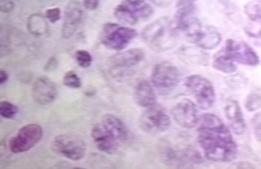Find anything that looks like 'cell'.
Masks as SVG:
<instances>
[{
  "label": "cell",
  "mask_w": 261,
  "mask_h": 169,
  "mask_svg": "<svg viewBox=\"0 0 261 169\" xmlns=\"http://www.w3.org/2000/svg\"><path fill=\"white\" fill-rule=\"evenodd\" d=\"M28 29L32 35L41 36L47 33L48 24L42 15L33 14L29 17Z\"/></svg>",
  "instance_id": "24"
},
{
  "label": "cell",
  "mask_w": 261,
  "mask_h": 169,
  "mask_svg": "<svg viewBox=\"0 0 261 169\" xmlns=\"http://www.w3.org/2000/svg\"><path fill=\"white\" fill-rule=\"evenodd\" d=\"M175 28L190 41L195 43L202 31L201 22L194 14L175 15Z\"/></svg>",
  "instance_id": "15"
},
{
  "label": "cell",
  "mask_w": 261,
  "mask_h": 169,
  "mask_svg": "<svg viewBox=\"0 0 261 169\" xmlns=\"http://www.w3.org/2000/svg\"><path fill=\"white\" fill-rule=\"evenodd\" d=\"M245 108L249 111H255L261 107V95L253 93L247 96L245 103Z\"/></svg>",
  "instance_id": "29"
},
{
  "label": "cell",
  "mask_w": 261,
  "mask_h": 169,
  "mask_svg": "<svg viewBox=\"0 0 261 169\" xmlns=\"http://www.w3.org/2000/svg\"><path fill=\"white\" fill-rule=\"evenodd\" d=\"M221 51L234 63L253 67L259 64L257 54L246 43L229 39Z\"/></svg>",
  "instance_id": "10"
},
{
  "label": "cell",
  "mask_w": 261,
  "mask_h": 169,
  "mask_svg": "<svg viewBox=\"0 0 261 169\" xmlns=\"http://www.w3.org/2000/svg\"><path fill=\"white\" fill-rule=\"evenodd\" d=\"M185 85L201 109L208 110L212 107L215 102L216 93L210 80L199 74H193L186 78Z\"/></svg>",
  "instance_id": "5"
},
{
  "label": "cell",
  "mask_w": 261,
  "mask_h": 169,
  "mask_svg": "<svg viewBox=\"0 0 261 169\" xmlns=\"http://www.w3.org/2000/svg\"><path fill=\"white\" fill-rule=\"evenodd\" d=\"M45 16L51 23H55L61 19L60 9L58 8L48 9L46 11Z\"/></svg>",
  "instance_id": "31"
},
{
  "label": "cell",
  "mask_w": 261,
  "mask_h": 169,
  "mask_svg": "<svg viewBox=\"0 0 261 169\" xmlns=\"http://www.w3.org/2000/svg\"><path fill=\"white\" fill-rule=\"evenodd\" d=\"M9 79V75L8 73L4 70L2 69L0 71V84H3L6 83Z\"/></svg>",
  "instance_id": "36"
},
{
  "label": "cell",
  "mask_w": 261,
  "mask_h": 169,
  "mask_svg": "<svg viewBox=\"0 0 261 169\" xmlns=\"http://www.w3.org/2000/svg\"><path fill=\"white\" fill-rule=\"evenodd\" d=\"M154 5L159 7H165L170 5L172 0H150Z\"/></svg>",
  "instance_id": "35"
},
{
  "label": "cell",
  "mask_w": 261,
  "mask_h": 169,
  "mask_svg": "<svg viewBox=\"0 0 261 169\" xmlns=\"http://www.w3.org/2000/svg\"><path fill=\"white\" fill-rule=\"evenodd\" d=\"M213 65L216 70L225 74L235 73L237 69L234 62L227 57L221 50L214 57Z\"/></svg>",
  "instance_id": "23"
},
{
  "label": "cell",
  "mask_w": 261,
  "mask_h": 169,
  "mask_svg": "<svg viewBox=\"0 0 261 169\" xmlns=\"http://www.w3.org/2000/svg\"><path fill=\"white\" fill-rule=\"evenodd\" d=\"M245 14L251 23L245 28V33L257 46H261V5L250 2L245 6Z\"/></svg>",
  "instance_id": "14"
},
{
  "label": "cell",
  "mask_w": 261,
  "mask_h": 169,
  "mask_svg": "<svg viewBox=\"0 0 261 169\" xmlns=\"http://www.w3.org/2000/svg\"><path fill=\"white\" fill-rule=\"evenodd\" d=\"M171 125V120L164 107L155 104L141 115L139 119V126L142 131L156 134L166 131Z\"/></svg>",
  "instance_id": "7"
},
{
  "label": "cell",
  "mask_w": 261,
  "mask_h": 169,
  "mask_svg": "<svg viewBox=\"0 0 261 169\" xmlns=\"http://www.w3.org/2000/svg\"><path fill=\"white\" fill-rule=\"evenodd\" d=\"M75 59L78 65L85 69L91 66L92 62H93V57L91 53L88 52L87 51L82 50V49L76 51Z\"/></svg>",
  "instance_id": "28"
},
{
  "label": "cell",
  "mask_w": 261,
  "mask_h": 169,
  "mask_svg": "<svg viewBox=\"0 0 261 169\" xmlns=\"http://www.w3.org/2000/svg\"><path fill=\"white\" fill-rule=\"evenodd\" d=\"M102 125L107 131L118 142H125L127 139L128 132L123 122L111 114L105 115Z\"/></svg>",
  "instance_id": "21"
},
{
  "label": "cell",
  "mask_w": 261,
  "mask_h": 169,
  "mask_svg": "<svg viewBox=\"0 0 261 169\" xmlns=\"http://www.w3.org/2000/svg\"><path fill=\"white\" fill-rule=\"evenodd\" d=\"M91 137L100 152L114 154L118 150V142L107 131L102 123L96 124L92 128Z\"/></svg>",
  "instance_id": "16"
},
{
  "label": "cell",
  "mask_w": 261,
  "mask_h": 169,
  "mask_svg": "<svg viewBox=\"0 0 261 169\" xmlns=\"http://www.w3.org/2000/svg\"><path fill=\"white\" fill-rule=\"evenodd\" d=\"M15 4L12 0H1L0 11L2 13H8L14 10Z\"/></svg>",
  "instance_id": "32"
},
{
  "label": "cell",
  "mask_w": 261,
  "mask_h": 169,
  "mask_svg": "<svg viewBox=\"0 0 261 169\" xmlns=\"http://www.w3.org/2000/svg\"><path fill=\"white\" fill-rule=\"evenodd\" d=\"M225 115L233 131L237 134H242L245 132V125L244 115L239 103L236 100L227 101L224 108Z\"/></svg>",
  "instance_id": "18"
},
{
  "label": "cell",
  "mask_w": 261,
  "mask_h": 169,
  "mask_svg": "<svg viewBox=\"0 0 261 169\" xmlns=\"http://www.w3.org/2000/svg\"><path fill=\"white\" fill-rule=\"evenodd\" d=\"M19 109L16 105L9 101H4L0 103V115L7 119L14 118L17 114Z\"/></svg>",
  "instance_id": "26"
},
{
  "label": "cell",
  "mask_w": 261,
  "mask_h": 169,
  "mask_svg": "<svg viewBox=\"0 0 261 169\" xmlns=\"http://www.w3.org/2000/svg\"><path fill=\"white\" fill-rule=\"evenodd\" d=\"M256 3H257L258 4H260L261 5V0H254Z\"/></svg>",
  "instance_id": "37"
},
{
  "label": "cell",
  "mask_w": 261,
  "mask_h": 169,
  "mask_svg": "<svg viewBox=\"0 0 261 169\" xmlns=\"http://www.w3.org/2000/svg\"><path fill=\"white\" fill-rule=\"evenodd\" d=\"M63 82L65 87L73 89H80L82 85V80L77 74L73 71H69L65 74Z\"/></svg>",
  "instance_id": "27"
},
{
  "label": "cell",
  "mask_w": 261,
  "mask_h": 169,
  "mask_svg": "<svg viewBox=\"0 0 261 169\" xmlns=\"http://www.w3.org/2000/svg\"><path fill=\"white\" fill-rule=\"evenodd\" d=\"M152 6L145 0H123L114 10V15L123 24L134 25L152 15Z\"/></svg>",
  "instance_id": "3"
},
{
  "label": "cell",
  "mask_w": 261,
  "mask_h": 169,
  "mask_svg": "<svg viewBox=\"0 0 261 169\" xmlns=\"http://www.w3.org/2000/svg\"><path fill=\"white\" fill-rule=\"evenodd\" d=\"M98 4L99 0H83V5L88 10H95Z\"/></svg>",
  "instance_id": "34"
},
{
  "label": "cell",
  "mask_w": 261,
  "mask_h": 169,
  "mask_svg": "<svg viewBox=\"0 0 261 169\" xmlns=\"http://www.w3.org/2000/svg\"><path fill=\"white\" fill-rule=\"evenodd\" d=\"M83 10L82 4L76 0H72L65 7L62 36L67 39L75 34L82 21Z\"/></svg>",
  "instance_id": "13"
},
{
  "label": "cell",
  "mask_w": 261,
  "mask_h": 169,
  "mask_svg": "<svg viewBox=\"0 0 261 169\" xmlns=\"http://www.w3.org/2000/svg\"><path fill=\"white\" fill-rule=\"evenodd\" d=\"M53 150L66 158L78 161L85 156L86 145L80 137L71 134H62L53 142Z\"/></svg>",
  "instance_id": "9"
},
{
  "label": "cell",
  "mask_w": 261,
  "mask_h": 169,
  "mask_svg": "<svg viewBox=\"0 0 261 169\" xmlns=\"http://www.w3.org/2000/svg\"><path fill=\"white\" fill-rule=\"evenodd\" d=\"M165 154L168 163L176 165L199 164L202 161L201 155L193 148H186L179 150L170 148Z\"/></svg>",
  "instance_id": "17"
},
{
  "label": "cell",
  "mask_w": 261,
  "mask_h": 169,
  "mask_svg": "<svg viewBox=\"0 0 261 169\" xmlns=\"http://www.w3.org/2000/svg\"><path fill=\"white\" fill-rule=\"evenodd\" d=\"M178 69L170 62H164L155 65L151 74V82L160 94H167L177 87L180 81Z\"/></svg>",
  "instance_id": "6"
},
{
  "label": "cell",
  "mask_w": 261,
  "mask_h": 169,
  "mask_svg": "<svg viewBox=\"0 0 261 169\" xmlns=\"http://www.w3.org/2000/svg\"><path fill=\"white\" fill-rule=\"evenodd\" d=\"M197 138L207 159L218 163L232 161L238 148L229 128L215 115L204 114L199 117Z\"/></svg>",
  "instance_id": "1"
},
{
  "label": "cell",
  "mask_w": 261,
  "mask_h": 169,
  "mask_svg": "<svg viewBox=\"0 0 261 169\" xmlns=\"http://www.w3.org/2000/svg\"><path fill=\"white\" fill-rule=\"evenodd\" d=\"M171 115L177 125L188 129L195 127L199 123L197 107L189 99H184L176 103L171 110Z\"/></svg>",
  "instance_id": "11"
},
{
  "label": "cell",
  "mask_w": 261,
  "mask_h": 169,
  "mask_svg": "<svg viewBox=\"0 0 261 169\" xmlns=\"http://www.w3.org/2000/svg\"><path fill=\"white\" fill-rule=\"evenodd\" d=\"M31 94L38 104L47 105L55 101L58 90L53 80L46 76H40L34 82Z\"/></svg>",
  "instance_id": "12"
},
{
  "label": "cell",
  "mask_w": 261,
  "mask_h": 169,
  "mask_svg": "<svg viewBox=\"0 0 261 169\" xmlns=\"http://www.w3.org/2000/svg\"><path fill=\"white\" fill-rule=\"evenodd\" d=\"M221 40V35L215 29L209 27L204 31L202 30L195 44L199 48L208 50L217 48Z\"/></svg>",
  "instance_id": "22"
},
{
  "label": "cell",
  "mask_w": 261,
  "mask_h": 169,
  "mask_svg": "<svg viewBox=\"0 0 261 169\" xmlns=\"http://www.w3.org/2000/svg\"><path fill=\"white\" fill-rule=\"evenodd\" d=\"M145 57L143 49H130L110 58V64L115 68H130L140 64Z\"/></svg>",
  "instance_id": "19"
},
{
  "label": "cell",
  "mask_w": 261,
  "mask_h": 169,
  "mask_svg": "<svg viewBox=\"0 0 261 169\" xmlns=\"http://www.w3.org/2000/svg\"><path fill=\"white\" fill-rule=\"evenodd\" d=\"M43 135V130L37 124H29L20 128L17 134L11 137L9 148L11 152L20 153L28 152L38 144Z\"/></svg>",
  "instance_id": "8"
},
{
  "label": "cell",
  "mask_w": 261,
  "mask_h": 169,
  "mask_svg": "<svg viewBox=\"0 0 261 169\" xmlns=\"http://www.w3.org/2000/svg\"><path fill=\"white\" fill-rule=\"evenodd\" d=\"M58 62L57 59L55 57H51L49 59L46 65L44 66V71L51 72L54 71L58 68Z\"/></svg>",
  "instance_id": "33"
},
{
  "label": "cell",
  "mask_w": 261,
  "mask_h": 169,
  "mask_svg": "<svg viewBox=\"0 0 261 169\" xmlns=\"http://www.w3.org/2000/svg\"><path fill=\"white\" fill-rule=\"evenodd\" d=\"M197 0H177L175 15L194 14Z\"/></svg>",
  "instance_id": "25"
},
{
  "label": "cell",
  "mask_w": 261,
  "mask_h": 169,
  "mask_svg": "<svg viewBox=\"0 0 261 169\" xmlns=\"http://www.w3.org/2000/svg\"><path fill=\"white\" fill-rule=\"evenodd\" d=\"M134 100L139 106L148 108L156 104V96L152 85L147 80L137 84L134 91Z\"/></svg>",
  "instance_id": "20"
},
{
  "label": "cell",
  "mask_w": 261,
  "mask_h": 169,
  "mask_svg": "<svg viewBox=\"0 0 261 169\" xmlns=\"http://www.w3.org/2000/svg\"><path fill=\"white\" fill-rule=\"evenodd\" d=\"M254 134L256 139L261 143V112L255 115L252 120Z\"/></svg>",
  "instance_id": "30"
},
{
  "label": "cell",
  "mask_w": 261,
  "mask_h": 169,
  "mask_svg": "<svg viewBox=\"0 0 261 169\" xmlns=\"http://www.w3.org/2000/svg\"><path fill=\"white\" fill-rule=\"evenodd\" d=\"M137 35V31L134 29L108 22L103 26L100 40L103 46L107 48L121 51L127 47Z\"/></svg>",
  "instance_id": "4"
},
{
  "label": "cell",
  "mask_w": 261,
  "mask_h": 169,
  "mask_svg": "<svg viewBox=\"0 0 261 169\" xmlns=\"http://www.w3.org/2000/svg\"><path fill=\"white\" fill-rule=\"evenodd\" d=\"M143 38L146 44L155 51H163L174 48L178 40V33L174 23L163 17L148 24L143 30Z\"/></svg>",
  "instance_id": "2"
}]
</instances>
